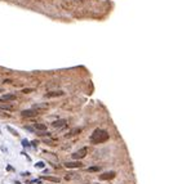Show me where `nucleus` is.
<instances>
[{"mask_svg": "<svg viewBox=\"0 0 191 184\" xmlns=\"http://www.w3.org/2000/svg\"><path fill=\"white\" fill-rule=\"evenodd\" d=\"M65 95L63 90H53V92H48L45 94V98H54V97H62Z\"/></svg>", "mask_w": 191, "mask_h": 184, "instance_id": "4", "label": "nucleus"}, {"mask_svg": "<svg viewBox=\"0 0 191 184\" xmlns=\"http://www.w3.org/2000/svg\"><path fill=\"white\" fill-rule=\"evenodd\" d=\"M87 153H88V148L84 147V148H82V149L76 151L75 153H72V159L74 160H82L87 156Z\"/></svg>", "mask_w": 191, "mask_h": 184, "instance_id": "3", "label": "nucleus"}, {"mask_svg": "<svg viewBox=\"0 0 191 184\" xmlns=\"http://www.w3.org/2000/svg\"><path fill=\"white\" fill-rule=\"evenodd\" d=\"M40 114V111L36 108H30V109H23V111L21 112V116L22 117H35V116H38Z\"/></svg>", "mask_w": 191, "mask_h": 184, "instance_id": "2", "label": "nucleus"}, {"mask_svg": "<svg viewBox=\"0 0 191 184\" xmlns=\"http://www.w3.org/2000/svg\"><path fill=\"white\" fill-rule=\"evenodd\" d=\"M17 97L14 94H3L0 97V102H12V101H16Z\"/></svg>", "mask_w": 191, "mask_h": 184, "instance_id": "7", "label": "nucleus"}, {"mask_svg": "<svg viewBox=\"0 0 191 184\" xmlns=\"http://www.w3.org/2000/svg\"><path fill=\"white\" fill-rule=\"evenodd\" d=\"M0 108L8 109V111H13V109H14V106H12V104H1V106H0Z\"/></svg>", "mask_w": 191, "mask_h": 184, "instance_id": "12", "label": "nucleus"}, {"mask_svg": "<svg viewBox=\"0 0 191 184\" xmlns=\"http://www.w3.org/2000/svg\"><path fill=\"white\" fill-rule=\"evenodd\" d=\"M8 130H9V131H12V133H13V135H16V137H18V133H17V131H16V130H14V129H13V128L8 126Z\"/></svg>", "mask_w": 191, "mask_h": 184, "instance_id": "15", "label": "nucleus"}, {"mask_svg": "<svg viewBox=\"0 0 191 184\" xmlns=\"http://www.w3.org/2000/svg\"><path fill=\"white\" fill-rule=\"evenodd\" d=\"M109 140V133L103 129H96L93 134L90 135V142L93 144H101Z\"/></svg>", "mask_w": 191, "mask_h": 184, "instance_id": "1", "label": "nucleus"}, {"mask_svg": "<svg viewBox=\"0 0 191 184\" xmlns=\"http://www.w3.org/2000/svg\"><path fill=\"white\" fill-rule=\"evenodd\" d=\"M0 93H3V90H1V89H0Z\"/></svg>", "mask_w": 191, "mask_h": 184, "instance_id": "17", "label": "nucleus"}, {"mask_svg": "<svg viewBox=\"0 0 191 184\" xmlns=\"http://www.w3.org/2000/svg\"><path fill=\"white\" fill-rule=\"evenodd\" d=\"M41 179L49 180V182H54V183H60V179H58V178H54V176H41Z\"/></svg>", "mask_w": 191, "mask_h": 184, "instance_id": "11", "label": "nucleus"}, {"mask_svg": "<svg viewBox=\"0 0 191 184\" xmlns=\"http://www.w3.org/2000/svg\"><path fill=\"white\" fill-rule=\"evenodd\" d=\"M65 166H66L67 169H76V167H82L83 164L76 160V161H71V162H66Z\"/></svg>", "mask_w": 191, "mask_h": 184, "instance_id": "6", "label": "nucleus"}, {"mask_svg": "<svg viewBox=\"0 0 191 184\" xmlns=\"http://www.w3.org/2000/svg\"><path fill=\"white\" fill-rule=\"evenodd\" d=\"M101 167L99 166H92V167H88V171L89 173H96V171H99Z\"/></svg>", "mask_w": 191, "mask_h": 184, "instance_id": "13", "label": "nucleus"}, {"mask_svg": "<svg viewBox=\"0 0 191 184\" xmlns=\"http://www.w3.org/2000/svg\"><path fill=\"white\" fill-rule=\"evenodd\" d=\"M80 131H82V128H75V129H72V130H71L70 133L66 135V137H74V135H77V134H79Z\"/></svg>", "mask_w": 191, "mask_h": 184, "instance_id": "9", "label": "nucleus"}, {"mask_svg": "<svg viewBox=\"0 0 191 184\" xmlns=\"http://www.w3.org/2000/svg\"><path fill=\"white\" fill-rule=\"evenodd\" d=\"M116 176L115 171H107V173H103L102 175H99V179L101 180H110V179H114Z\"/></svg>", "mask_w": 191, "mask_h": 184, "instance_id": "5", "label": "nucleus"}, {"mask_svg": "<svg viewBox=\"0 0 191 184\" xmlns=\"http://www.w3.org/2000/svg\"><path fill=\"white\" fill-rule=\"evenodd\" d=\"M34 128H35V130H39V131H45V129H47V126H45L44 124H35Z\"/></svg>", "mask_w": 191, "mask_h": 184, "instance_id": "10", "label": "nucleus"}, {"mask_svg": "<svg viewBox=\"0 0 191 184\" xmlns=\"http://www.w3.org/2000/svg\"><path fill=\"white\" fill-rule=\"evenodd\" d=\"M35 167H38V169H43V167H44V162H43V161H39V162H36Z\"/></svg>", "mask_w": 191, "mask_h": 184, "instance_id": "14", "label": "nucleus"}, {"mask_svg": "<svg viewBox=\"0 0 191 184\" xmlns=\"http://www.w3.org/2000/svg\"><path fill=\"white\" fill-rule=\"evenodd\" d=\"M31 92H34V89H23L22 90V93H25V94H28V93H31Z\"/></svg>", "mask_w": 191, "mask_h": 184, "instance_id": "16", "label": "nucleus"}, {"mask_svg": "<svg viewBox=\"0 0 191 184\" xmlns=\"http://www.w3.org/2000/svg\"><path fill=\"white\" fill-rule=\"evenodd\" d=\"M66 124H67V121L66 120H56V121H53L52 122V126L53 128H57V129H60V128H63V126H66Z\"/></svg>", "mask_w": 191, "mask_h": 184, "instance_id": "8", "label": "nucleus"}]
</instances>
